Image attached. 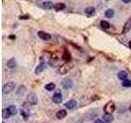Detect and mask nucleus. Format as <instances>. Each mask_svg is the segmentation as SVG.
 I'll use <instances>...</instances> for the list:
<instances>
[{
	"instance_id": "33",
	"label": "nucleus",
	"mask_w": 131,
	"mask_h": 123,
	"mask_svg": "<svg viewBox=\"0 0 131 123\" xmlns=\"http://www.w3.org/2000/svg\"><path fill=\"white\" fill-rule=\"evenodd\" d=\"M129 110L130 111V112H131V105L129 106Z\"/></svg>"
},
{
	"instance_id": "7",
	"label": "nucleus",
	"mask_w": 131,
	"mask_h": 123,
	"mask_svg": "<svg viewBox=\"0 0 131 123\" xmlns=\"http://www.w3.org/2000/svg\"><path fill=\"white\" fill-rule=\"evenodd\" d=\"M52 101L57 104H61L62 102V96H61V93H55L54 95L52 96Z\"/></svg>"
},
{
	"instance_id": "4",
	"label": "nucleus",
	"mask_w": 131,
	"mask_h": 123,
	"mask_svg": "<svg viewBox=\"0 0 131 123\" xmlns=\"http://www.w3.org/2000/svg\"><path fill=\"white\" fill-rule=\"evenodd\" d=\"M72 67V65L70 63H66L65 64H63L59 69V73L63 75V74H66L67 72H68L70 71V69Z\"/></svg>"
},
{
	"instance_id": "3",
	"label": "nucleus",
	"mask_w": 131,
	"mask_h": 123,
	"mask_svg": "<svg viewBox=\"0 0 131 123\" xmlns=\"http://www.w3.org/2000/svg\"><path fill=\"white\" fill-rule=\"evenodd\" d=\"M27 100L32 105H36L38 104V98L35 92H30V94L27 95Z\"/></svg>"
},
{
	"instance_id": "8",
	"label": "nucleus",
	"mask_w": 131,
	"mask_h": 123,
	"mask_svg": "<svg viewBox=\"0 0 131 123\" xmlns=\"http://www.w3.org/2000/svg\"><path fill=\"white\" fill-rule=\"evenodd\" d=\"M131 30V16L127 20V22L125 23L124 28H123V33L125 34V33L129 32Z\"/></svg>"
},
{
	"instance_id": "11",
	"label": "nucleus",
	"mask_w": 131,
	"mask_h": 123,
	"mask_svg": "<svg viewBox=\"0 0 131 123\" xmlns=\"http://www.w3.org/2000/svg\"><path fill=\"white\" fill-rule=\"evenodd\" d=\"M43 9H46V10H50L52 8H54V4H53L52 2L50 1H47V2H43L41 5Z\"/></svg>"
},
{
	"instance_id": "18",
	"label": "nucleus",
	"mask_w": 131,
	"mask_h": 123,
	"mask_svg": "<svg viewBox=\"0 0 131 123\" xmlns=\"http://www.w3.org/2000/svg\"><path fill=\"white\" fill-rule=\"evenodd\" d=\"M7 109L9 111L10 114L12 115V116H15V115H16V113H17V108H16V107L15 105H10L7 108Z\"/></svg>"
},
{
	"instance_id": "21",
	"label": "nucleus",
	"mask_w": 131,
	"mask_h": 123,
	"mask_svg": "<svg viewBox=\"0 0 131 123\" xmlns=\"http://www.w3.org/2000/svg\"><path fill=\"white\" fill-rule=\"evenodd\" d=\"M20 113H21V116L23 117L25 120H26L29 117V116H30V112H29V110L27 109H21L20 110Z\"/></svg>"
},
{
	"instance_id": "10",
	"label": "nucleus",
	"mask_w": 131,
	"mask_h": 123,
	"mask_svg": "<svg viewBox=\"0 0 131 123\" xmlns=\"http://www.w3.org/2000/svg\"><path fill=\"white\" fill-rule=\"evenodd\" d=\"M45 68H46V64H45L44 63H41L38 66V67H36V69H35V74H36V75H39L40 73H42L44 71Z\"/></svg>"
},
{
	"instance_id": "9",
	"label": "nucleus",
	"mask_w": 131,
	"mask_h": 123,
	"mask_svg": "<svg viewBox=\"0 0 131 123\" xmlns=\"http://www.w3.org/2000/svg\"><path fill=\"white\" fill-rule=\"evenodd\" d=\"M76 104H77L76 101L74 100V99H71V100L68 101L67 102H66V104H64V106L68 109H73L76 107Z\"/></svg>"
},
{
	"instance_id": "1",
	"label": "nucleus",
	"mask_w": 131,
	"mask_h": 123,
	"mask_svg": "<svg viewBox=\"0 0 131 123\" xmlns=\"http://www.w3.org/2000/svg\"><path fill=\"white\" fill-rule=\"evenodd\" d=\"M16 87V84L14 82H7L3 86V93L4 94H8L12 92Z\"/></svg>"
},
{
	"instance_id": "26",
	"label": "nucleus",
	"mask_w": 131,
	"mask_h": 123,
	"mask_svg": "<svg viewBox=\"0 0 131 123\" xmlns=\"http://www.w3.org/2000/svg\"><path fill=\"white\" fill-rule=\"evenodd\" d=\"M26 88L25 87V86H20L18 88V90L16 94H20V95H23V94L26 93Z\"/></svg>"
},
{
	"instance_id": "17",
	"label": "nucleus",
	"mask_w": 131,
	"mask_h": 123,
	"mask_svg": "<svg viewBox=\"0 0 131 123\" xmlns=\"http://www.w3.org/2000/svg\"><path fill=\"white\" fill-rule=\"evenodd\" d=\"M62 59L64 61H66V63H70V61H71V54H70V53L67 50H65V52L63 53Z\"/></svg>"
},
{
	"instance_id": "15",
	"label": "nucleus",
	"mask_w": 131,
	"mask_h": 123,
	"mask_svg": "<svg viewBox=\"0 0 131 123\" xmlns=\"http://www.w3.org/2000/svg\"><path fill=\"white\" fill-rule=\"evenodd\" d=\"M102 118H103V120L105 122H112L114 121V117L112 116V114H107V113H105L103 115V117H102Z\"/></svg>"
},
{
	"instance_id": "20",
	"label": "nucleus",
	"mask_w": 131,
	"mask_h": 123,
	"mask_svg": "<svg viewBox=\"0 0 131 123\" xmlns=\"http://www.w3.org/2000/svg\"><path fill=\"white\" fill-rule=\"evenodd\" d=\"M115 14V12L113 9H107V10H106L105 12V16L106 17H107V18H112L113 17V16Z\"/></svg>"
},
{
	"instance_id": "29",
	"label": "nucleus",
	"mask_w": 131,
	"mask_h": 123,
	"mask_svg": "<svg viewBox=\"0 0 131 123\" xmlns=\"http://www.w3.org/2000/svg\"><path fill=\"white\" fill-rule=\"evenodd\" d=\"M94 123H105V122L103 121L100 120V119H97V120L95 121V122H94Z\"/></svg>"
},
{
	"instance_id": "24",
	"label": "nucleus",
	"mask_w": 131,
	"mask_h": 123,
	"mask_svg": "<svg viewBox=\"0 0 131 123\" xmlns=\"http://www.w3.org/2000/svg\"><path fill=\"white\" fill-rule=\"evenodd\" d=\"M100 25L103 29H109L110 26H111L110 23L108 22H106V20H101Z\"/></svg>"
},
{
	"instance_id": "5",
	"label": "nucleus",
	"mask_w": 131,
	"mask_h": 123,
	"mask_svg": "<svg viewBox=\"0 0 131 123\" xmlns=\"http://www.w3.org/2000/svg\"><path fill=\"white\" fill-rule=\"evenodd\" d=\"M61 85H62L64 89H70L71 88H72L73 82H72L71 80H70V79H65V80H63L62 82H61Z\"/></svg>"
},
{
	"instance_id": "14",
	"label": "nucleus",
	"mask_w": 131,
	"mask_h": 123,
	"mask_svg": "<svg viewBox=\"0 0 131 123\" xmlns=\"http://www.w3.org/2000/svg\"><path fill=\"white\" fill-rule=\"evenodd\" d=\"M7 67H9L11 69L14 68L16 67V59L14 58V57H12V58L9 59L7 61Z\"/></svg>"
},
{
	"instance_id": "32",
	"label": "nucleus",
	"mask_w": 131,
	"mask_h": 123,
	"mask_svg": "<svg viewBox=\"0 0 131 123\" xmlns=\"http://www.w3.org/2000/svg\"><path fill=\"white\" fill-rule=\"evenodd\" d=\"M129 48H131V41H129Z\"/></svg>"
},
{
	"instance_id": "22",
	"label": "nucleus",
	"mask_w": 131,
	"mask_h": 123,
	"mask_svg": "<svg viewBox=\"0 0 131 123\" xmlns=\"http://www.w3.org/2000/svg\"><path fill=\"white\" fill-rule=\"evenodd\" d=\"M59 63V60L56 58V57H52V58L49 61V64H50L51 67H56Z\"/></svg>"
},
{
	"instance_id": "25",
	"label": "nucleus",
	"mask_w": 131,
	"mask_h": 123,
	"mask_svg": "<svg viewBox=\"0 0 131 123\" xmlns=\"http://www.w3.org/2000/svg\"><path fill=\"white\" fill-rule=\"evenodd\" d=\"M2 116L3 118H8L10 116H11V114L9 112V111H8L7 108H4L3 109V112H2Z\"/></svg>"
},
{
	"instance_id": "16",
	"label": "nucleus",
	"mask_w": 131,
	"mask_h": 123,
	"mask_svg": "<svg viewBox=\"0 0 131 123\" xmlns=\"http://www.w3.org/2000/svg\"><path fill=\"white\" fill-rule=\"evenodd\" d=\"M66 8V5L62 3H56L54 4V9L57 12H59V11H62Z\"/></svg>"
},
{
	"instance_id": "12",
	"label": "nucleus",
	"mask_w": 131,
	"mask_h": 123,
	"mask_svg": "<svg viewBox=\"0 0 131 123\" xmlns=\"http://www.w3.org/2000/svg\"><path fill=\"white\" fill-rule=\"evenodd\" d=\"M84 12L89 17H90V16H93L94 13H95V8H94L93 7H89L84 10Z\"/></svg>"
},
{
	"instance_id": "30",
	"label": "nucleus",
	"mask_w": 131,
	"mask_h": 123,
	"mask_svg": "<svg viewBox=\"0 0 131 123\" xmlns=\"http://www.w3.org/2000/svg\"><path fill=\"white\" fill-rule=\"evenodd\" d=\"M8 38H9L10 39H16V35H11L8 36Z\"/></svg>"
},
{
	"instance_id": "13",
	"label": "nucleus",
	"mask_w": 131,
	"mask_h": 123,
	"mask_svg": "<svg viewBox=\"0 0 131 123\" xmlns=\"http://www.w3.org/2000/svg\"><path fill=\"white\" fill-rule=\"evenodd\" d=\"M67 111L63 110V109H61L56 113V117H57V118H58V119H62V118H64L66 116H67Z\"/></svg>"
},
{
	"instance_id": "31",
	"label": "nucleus",
	"mask_w": 131,
	"mask_h": 123,
	"mask_svg": "<svg viewBox=\"0 0 131 123\" xmlns=\"http://www.w3.org/2000/svg\"><path fill=\"white\" fill-rule=\"evenodd\" d=\"M122 2L125 3H129L131 2V0H122Z\"/></svg>"
},
{
	"instance_id": "28",
	"label": "nucleus",
	"mask_w": 131,
	"mask_h": 123,
	"mask_svg": "<svg viewBox=\"0 0 131 123\" xmlns=\"http://www.w3.org/2000/svg\"><path fill=\"white\" fill-rule=\"evenodd\" d=\"M29 16L28 15H25V16H19V19H20V20H26V19H29Z\"/></svg>"
},
{
	"instance_id": "19",
	"label": "nucleus",
	"mask_w": 131,
	"mask_h": 123,
	"mask_svg": "<svg viewBox=\"0 0 131 123\" xmlns=\"http://www.w3.org/2000/svg\"><path fill=\"white\" fill-rule=\"evenodd\" d=\"M117 76H118V78H119L120 80H126L127 76H128V74H127V72L125 71H120V72L118 73Z\"/></svg>"
},
{
	"instance_id": "27",
	"label": "nucleus",
	"mask_w": 131,
	"mask_h": 123,
	"mask_svg": "<svg viewBox=\"0 0 131 123\" xmlns=\"http://www.w3.org/2000/svg\"><path fill=\"white\" fill-rule=\"evenodd\" d=\"M122 85L124 86V87H130V86H131V81L129 80H125L124 81H123Z\"/></svg>"
},
{
	"instance_id": "6",
	"label": "nucleus",
	"mask_w": 131,
	"mask_h": 123,
	"mask_svg": "<svg viewBox=\"0 0 131 123\" xmlns=\"http://www.w3.org/2000/svg\"><path fill=\"white\" fill-rule=\"evenodd\" d=\"M38 36L41 39L45 40V41H48L49 39H51V35L48 34V33H46L44 31H39L38 32Z\"/></svg>"
},
{
	"instance_id": "23",
	"label": "nucleus",
	"mask_w": 131,
	"mask_h": 123,
	"mask_svg": "<svg viewBox=\"0 0 131 123\" xmlns=\"http://www.w3.org/2000/svg\"><path fill=\"white\" fill-rule=\"evenodd\" d=\"M55 87H56V85H55V84L54 83H48V84H47L46 85H45V89H46L48 91H52L53 89H55Z\"/></svg>"
},
{
	"instance_id": "2",
	"label": "nucleus",
	"mask_w": 131,
	"mask_h": 123,
	"mask_svg": "<svg viewBox=\"0 0 131 123\" xmlns=\"http://www.w3.org/2000/svg\"><path fill=\"white\" fill-rule=\"evenodd\" d=\"M115 108H116V105H115L114 102H112V101L108 102L103 108L104 112L107 114H112L115 111Z\"/></svg>"
}]
</instances>
